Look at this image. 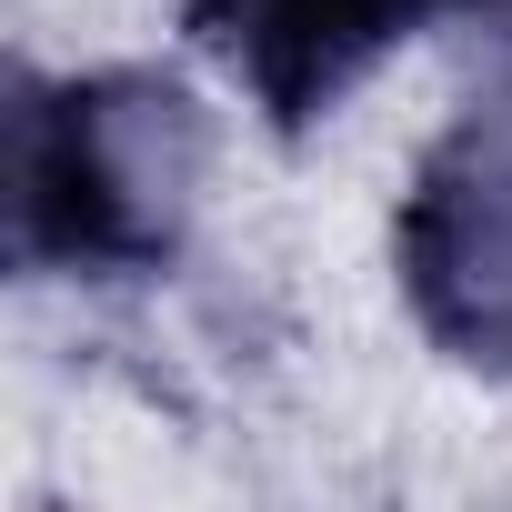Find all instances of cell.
<instances>
[{
	"label": "cell",
	"instance_id": "obj_1",
	"mask_svg": "<svg viewBox=\"0 0 512 512\" xmlns=\"http://www.w3.org/2000/svg\"><path fill=\"white\" fill-rule=\"evenodd\" d=\"M201 121L151 71L21 81L11 111V262L21 272H151L181 241Z\"/></svg>",
	"mask_w": 512,
	"mask_h": 512
},
{
	"label": "cell",
	"instance_id": "obj_2",
	"mask_svg": "<svg viewBox=\"0 0 512 512\" xmlns=\"http://www.w3.org/2000/svg\"><path fill=\"white\" fill-rule=\"evenodd\" d=\"M402 292L452 362L512 372V101L472 111L402 191Z\"/></svg>",
	"mask_w": 512,
	"mask_h": 512
},
{
	"label": "cell",
	"instance_id": "obj_3",
	"mask_svg": "<svg viewBox=\"0 0 512 512\" xmlns=\"http://www.w3.org/2000/svg\"><path fill=\"white\" fill-rule=\"evenodd\" d=\"M442 11H472V0H181L191 41L272 111V131L322 121L392 41H412Z\"/></svg>",
	"mask_w": 512,
	"mask_h": 512
}]
</instances>
